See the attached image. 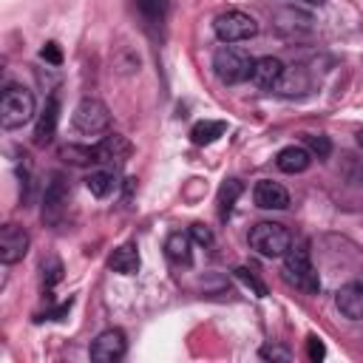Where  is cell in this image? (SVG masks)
Wrapping results in <instances>:
<instances>
[{"label": "cell", "mask_w": 363, "mask_h": 363, "mask_svg": "<svg viewBox=\"0 0 363 363\" xmlns=\"http://www.w3.org/2000/svg\"><path fill=\"white\" fill-rule=\"evenodd\" d=\"M306 150H309L312 156H318V159H326L329 150H332V142H329V136L315 133V136H306Z\"/></svg>", "instance_id": "603a6c76"}, {"label": "cell", "mask_w": 363, "mask_h": 363, "mask_svg": "<svg viewBox=\"0 0 363 363\" xmlns=\"http://www.w3.org/2000/svg\"><path fill=\"white\" fill-rule=\"evenodd\" d=\"M40 57H43L45 62H51V65H60V62H62V51H60L57 43H45L43 51H40Z\"/></svg>", "instance_id": "4316f807"}, {"label": "cell", "mask_w": 363, "mask_h": 363, "mask_svg": "<svg viewBox=\"0 0 363 363\" xmlns=\"http://www.w3.org/2000/svg\"><path fill=\"white\" fill-rule=\"evenodd\" d=\"M252 201L261 210H286L289 207V193L284 184L272 182V179H261L252 187Z\"/></svg>", "instance_id": "7c38bea8"}, {"label": "cell", "mask_w": 363, "mask_h": 363, "mask_svg": "<svg viewBox=\"0 0 363 363\" xmlns=\"http://www.w3.org/2000/svg\"><path fill=\"white\" fill-rule=\"evenodd\" d=\"M241 193H244V184H241L238 179H227V182L218 187V216H221V218H230L233 204L238 201Z\"/></svg>", "instance_id": "ffe728a7"}, {"label": "cell", "mask_w": 363, "mask_h": 363, "mask_svg": "<svg viewBox=\"0 0 363 363\" xmlns=\"http://www.w3.org/2000/svg\"><path fill=\"white\" fill-rule=\"evenodd\" d=\"M125 354V335L122 329H105L91 343V360L96 363H113Z\"/></svg>", "instance_id": "9c48e42d"}, {"label": "cell", "mask_w": 363, "mask_h": 363, "mask_svg": "<svg viewBox=\"0 0 363 363\" xmlns=\"http://www.w3.org/2000/svg\"><path fill=\"white\" fill-rule=\"evenodd\" d=\"M275 164H278V170H284V173H303V170L312 164V153H309L303 145H286L284 150H278Z\"/></svg>", "instance_id": "9a60e30c"}, {"label": "cell", "mask_w": 363, "mask_h": 363, "mask_svg": "<svg viewBox=\"0 0 363 363\" xmlns=\"http://www.w3.org/2000/svg\"><path fill=\"white\" fill-rule=\"evenodd\" d=\"M284 275L289 284H295L301 292L306 295H318L320 292V278H318V269L309 258V250L303 244H292L286 252H284Z\"/></svg>", "instance_id": "7a4b0ae2"}, {"label": "cell", "mask_w": 363, "mask_h": 363, "mask_svg": "<svg viewBox=\"0 0 363 363\" xmlns=\"http://www.w3.org/2000/svg\"><path fill=\"white\" fill-rule=\"evenodd\" d=\"M37 113V102H34V94L26 88V85H6L3 91V102H0V125L6 130H17L23 125H28Z\"/></svg>", "instance_id": "6da1fadb"}, {"label": "cell", "mask_w": 363, "mask_h": 363, "mask_svg": "<svg viewBox=\"0 0 363 363\" xmlns=\"http://www.w3.org/2000/svg\"><path fill=\"white\" fill-rule=\"evenodd\" d=\"M65 204H68V184L60 173H54L48 187H45V196H43V221L45 224H60L62 213H65Z\"/></svg>", "instance_id": "ba28073f"}, {"label": "cell", "mask_w": 363, "mask_h": 363, "mask_svg": "<svg viewBox=\"0 0 363 363\" xmlns=\"http://www.w3.org/2000/svg\"><path fill=\"white\" fill-rule=\"evenodd\" d=\"M133 3H136V9H139L147 20H153V23L164 20V14H167V0H133Z\"/></svg>", "instance_id": "44dd1931"}, {"label": "cell", "mask_w": 363, "mask_h": 363, "mask_svg": "<svg viewBox=\"0 0 363 363\" xmlns=\"http://www.w3.org/2000/svg\"><path fill=\"white\" fill-rule=\"evenodd\" d=\"M235 278H238L244 286H250V289H252L258 298H264V295H267V286H264V284L255 278V272H252L250 267H235Z\"/></svg>", "instance_id": "7402d4cb"}, {"label": "cell", "mask_w": 363, "mask_h": 363, "mask_svg": "<svg viewBox=\"0 0 363 363\" xmlns=\"http://www.w3.org/2000/svg\"><path fill=\"white\" fill-rule=\"evenodd\" d=\"M190 238L199 241L201 247H213V233H210L204 224H193V227H190Z\"/></svg>", "instance_id": "484cf974"}, {"label": "cell", "mask_w": 363, "mask_h": 363, "mask_svg": "<svg viewBox=\"0 0 363 363\" xmlns=\"http://www.w3.org/2000/svg\"><path fill=\"white\" fill-rule=\"evenodd\" d=\"M326 354V349H323V343H320V337H309V360H320Z\"/></svg>", "instance_id": "83f0119b"}, {"label": "cell", "mask_w": 363, "mask_h": 363, "mask_svg": "<svg viewBox=\"0 0 363 363\" xmlns=\"http://www.w3.org/2000/svg\"><path fill=\"white\" fill-rule=\"evenodd\" d=\"M213 31L221 43H241L258 34V23L241 9H227L213 20Z\"/></svg>", "instance_id": "5b68a950"}, {"label": "cell", "mask_w": 363, "mask_h": 363, "mask_svg": "<svg viewBox=\"0 0 363 363\" xmlns=\"http://www.w3.org/2000/svg\"><path fill=\"white\" fill-rule=\"evenodd\" d=\"M26 252H28V233L17 224H6L0 233V261L17 264Z\"/></svg>", "instance_id": "8fae6325"}, {"label": "cell", "mask_w": 363, "mask_h": 363, "mask_svg": "<svg viewBox=\"0 0 363 363\" xmlns=\"http://www.w3.org/2000/svg\"><path fill=\"white\" fill-rule=\"evenodd\" d=\"M357 145L363 147V130H357Z\"/></svg>", "instance_id": "f546056e"}, {"label": "cell", "mask_w": 363, "mask_h": 363, "mask_svg": "<svg viewBox=\"0 0 363 363\" xmlns=\"http://www.w3.org/2000/svg\"><path fill=\"white\" fill-rule=\"evenodd\" d=\"M108 267H111L113 272H119V275H133V272H139V250H136V244H122V247H116V250L111 252V258H108Z\"/></svg>", "instance_id": "2e32d148"}, {"label": "cell", "mask_w": 363, "mask_h": 363, "mask_svg": "<svg viewBox=\"0 0 363 363\" xmlns=\"http://www.w3.org/2000/svg\"><path fill=\"white\" fill-rule=\"evenodd\" d=\"M85 187L91 190V196L105 199V196H111V193L119 187V176H116V170H113V167H105V170L91 173V176L85 179Z\"/></svg>", "instance_id": "e0dca14e"}, {"label": "cell", "mask_w": 363, "mask_h": 363, "mask_svg": "<svg viewBox=\"0 0 363 363\" xmlns=\"http://www.w3.org/2000/svg\"><path fill=\"white\" fill-rule=\"evenodd\" d=\"M164 255L173 264H190L193 252H190V235L187 233H170L164 241Z\"/></svg>", "instance_id": "d6986e66"}, {"label": "cell", "mask_w": 363, "mask_h": 363, "mask_svg": "<svg viewBox=\"0 0 363 363\" xmlns=\"http://www.w3.org/2000/svg\"><path fill=\"white\" fill-rule=\"evenodd\" d=\"M60 278H62V264L57 258H51L48 264H43V281H45V286H54Z\"/></svg>", "instance_id": "cb8c5ba5"}, {"label": "cell", "mask_w": 363, "mask_h": 363, "mask_svg": "<svg viewBox=\"0 0 363 363\" xmlns=\"http://www.w3.org/2000/svg\"><path fill=\"white\" fill-rule=\"evenodd\" d=\"M130 142L122 136V133H108V136H102L96 145H91V156H94V162L96 164H125L128 162V156H130Z\"/></svg>", "instance_id": "52a82bcc"}, {"label": "cell", "mask_w": 363, "mask_h": 363, "mask_svg": "<svg viewBox=\"0 0 363 363\" xmlns=\"http://www.w3.org/2000/svg\"><path fill=\"white\" fill-rule=\"evenodd\" d=\"M57 119H60V102H57V96H48V102L40 111L37 125H34V145H48L51 142V136L57 130Z\"/></svg>", "instance_id": "5bb4252c"}, {"label": "cell", "mask_w": 363, "mask_h": 363, "mask_svg": "<svg viewBox=\"0 0 363 363\" xmlns=\"http://www.w3.org/2000/svg\"><path fill=\"white\" fill-rule=\"evenodd\" d=\"M301 3H309V6H323L326 0H301Z\"/></svg>", "instance_id": "f1b7e54d"}, {"label": "cell", "mask_w": 363, "mask_h": 363, "mask_svg": "<svg viewBox=\"0 0 363 363\" xmlns=\"http://www.w3.org/2000/svg\"><path fill=\"white\" fill-rule=\"evenodd\" d=\"M258 357H261V360H281V363H289V360H292V354H289L284 346H261Z\"/></svg>", "instance_id": "d4e9b609"}, {"label": "cell", "mask_w": 363, "mask_h": 363, "mask_svg": "<svg viewBox=\"0 0 363 363\" xmlns=\"http://www.w3.org/2000/svg\"><path fill=\"white\" fill-rule=\"evenodd\" d=\"M284 62L278 60V57H258L255 62H252V71H250V79H252V85L255 88H261V91H272V88H278L281 85V79H284Z\"/></svg>", "instance_id": "30bf717a"}, {"label": "cell", "mask_w": 363, "mask_h": 363, "mask_svg": "<svg viewBox=\"0 0 363 363\" xmlns=\"http://www.w3.org/2000/svg\"><path fill=\"white\" fill-rule=\"evenodd\" d=\"M74 128L79 133H88V136H96V133H105L108 125H111V111L102 99H94V96H85L79 99V105L74 108V116H71Z\"/></svg>", "instance_id": "8992f818"}, {"label": "cell", "mask_w": 363, "mask_h": 363, "mask_svg": "<svg viewBox=\"0 0 363 363\" xmlns=\"http://www.w3.org/2000/svg\"><path fill=\"white\" fill-rule=\"evenodd\" d=\"M252 62L255 60L244 48L227 43V45L216 48V54H213V74L218 77L221 85H238V82L250 79Z\"/></svg>", "instance_id": "3957f363"}, {"label": "cell", "mask_w": 363, "mask_h": 363, "mask_svg": "<svg viewBox=\"0 0 363 363\" xmlns=\"http://www.w3.org/2000/svg\"><path fill=\"white\" fill-rule=\"evenodd\" d=\"M335 303L349 320H363V281H349L337 289Z\"/></svg>", "instance_id": "4fadbf2b"}, {"label": "cell", "mask_w": 363, "mask_h": 363, "mask_svg": "<svg viewBox=\"0 0 363 363\" xmlns=\"http://www.w3.org/2000/svg\"><path fill=\"white\" fill-rule=\"evenodd\" d=\"M224 130H227V122H221V119H201V122L193 125L190 139H193V145H213L218 136H224Z\"/></svg>", "instance_id": "ac0fdd59"}, {"label": "cell", "mask_w": 363, "mask_h": 363, "mask_svg": "<svg viewBox=\"0 0 363 363\" xmlns=\"http://www.w3.org/2000/svg\"><path fill=\"white\" fill-rule=\"evenodd\" d=\"M250 247L264 258H284V252L292 247V235L278 221H258L250 230Z\"/></svg>", "instance_id": "277c9868"}]
</instances>
